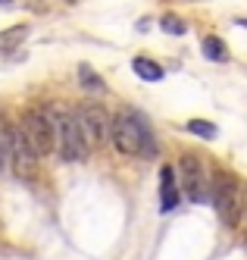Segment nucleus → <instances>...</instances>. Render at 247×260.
<instances>
[{"label": "nucleus", "mask_w": 247, "mask_h": 260, "mask_svg": "<svg viewBox=\"0 0 247 260\" xmlns=\"http://www.w3.org/2000/svg\"><path fill=\"white\" fill-rule=\"evenodd\" d=\"M50 116H53V138H56L60 160L63 163H82V160H88L91 144H88L82 125H79V116H75L72 110H63V107L50 110Z\"/></svg>", "instance_id": "f257e3e1"}, {"label": "nucleus", "mask_w": 247, "mask_h": 260, "mask_svg": "<svg viewBox=\"0 0 247 260\" xmlns=\"http://www.w3.org/2000/svg\"><path fill=\"white\" fill-rule=\"evenodd\" d=\"M210 201L216 207V216L222 219V226L235 229L241 222L244 204H241V182H238V176H232L229 170H216V176L210 182Z\"/></svg>", "instance_id": "f03ea898"}, {"label": "nucleus", "mask_w": 247, "mask_h": 260, "mask_svg": "<svg viewBox=\"0 0 247 260\" xmlns=\"http://www.w3.org/2000/svg\"><path fill=\"white\" fill-rule=\"evenodd\" d=\"M0 135H4V147H7V157L13 163V170L19 179H34L38 176V157L34 154V147L28 144L25 132H22V125H16L13 119H0Z\"/></svg>", "instance_id": "7ed1b4c3"}, {"label": "nucleus", "mask_w": 247, "mask_h": 260, "mask_svg": "<svg viewBox=\"0 0 247 260\" xmlns=\"http://www.w3.org/2000/svg\"><path fill=\"white\" fill-rule=\"evenodd\" d=\"M141 125L144 116L138 110H116V116L110 119V141L119 154L141 157Z\"/></svg>", "instance_id": "20e7f679"}, {"label": "nucleus", "mask_w": 247, "mask_h": 260, "mask_svg": "<svg viewBox=\"0 0 247 260\" xmlns=\"http://www.w3.org/2000/svg\"><path fill=\"white\" fill-rule=\"evenodd\" d=\"M22 132L28 138V144L34 147L38 157H47L53 147H56V138H53V116H50V107H28L22 119Z\"/></svg>", "instance_id": "39448f33"}, {"label": "nucleus", "mask_w": 247, "mask_h": 260, "mask_svg": "<svg viewBox=\"0 0 247 260\" xmlns=\"http://www.w3.org/2000/svg\"><path fill=\"white\" fill-rule=\"evenodd\" d=\"M79 125H82V132H85L91 147H97L110 138V116L100 104H91V101L82 104L79 107Z\"/></svg>", "instance_id": "423d86ee"}, {"label": "nucleus", "mask_w": 247, "mask_h": 260, "mask_svg": "<svg viewBox=\"0 0 247 260\" xmlns=\"http://www.w3.org/2000/svg\"><path fill=\"white\" fill-rule=\"evenodd\" d=\"M179 170H182V182H185V194L188 198H191L194 204L210 201V182L203 179V166H200V160L194 154H182Z\"/></svg>", "instance_id": "0eeeda50"}, {"label": "nucleus", "mask_w": 247, "mask_h": 260, "mask_svg": "<svg viewBox=\"0 0 247 260\" xmlns=\"http://www.w3.org/2000/svg\"><path fill=\"white\" fill-rule=\"evenodd\" d=\"M175 204H179L175 170H172V166H163V170H160V210L169 213V210H175Z\"/></svg>", "instance_id": "6e6552de"}, {"label": "nucleus", "mask_w": 247, "mask_h": 260, "mask_svg": "<svg viewBox=\"0 0 247 260\" xmlns=\"http://www.w3.org/2000/svg\"><path fill=\"white\" fill-rule=\"evenodd\" d=\"M131 72H135L141 82H163V76H166V69L160 63H154V60H147V57L131 60Z\"/></svg>", "instance_id": "1a4fd4ad"}, {"label": "nucleus", "mask_w": 247, "mask_h": 260, "mask_svg": "<svg viewBox=\"0 0 247 260\" xmlns=\"http://www.w3.org/2000/svg\"><path fill=\"white\" fill-rule=\"evenodd\" d=\"M200 50H203V57L210 60V63H229L232 60V53H229V47H225V41L216 38V35H206V38L200 41Z\"/></svg>", "instance_id": "9d476101"}, {"label": "nucleus", "mask_w": 247, "mask_h": 260, "mask_svg": "<svg viewBox=\"0 0 247 260\" xmlns=\"http://www.w3.org/2000/svg\"><path fill=\"white\" fill-rule=\"evenodd\" d=\"M79 82H82V88H85V91H91V94H107V82L97 76V72H91V66H88V63H82V66H79Z\"/></svg>", "instance_id": "9b49d317"}, {"label": "nucleus", "mask_w": 247, "mask_h": 260, "mask_svg": "<svg viewBox=\"0 0 247 260\" xmlns=\"http://www.w3.org/2000/svg\"><path fill=\"white\" fill-rule=\"evenodd\" d=\"M25 35H28V25H25V22H22V25H13V28H7V31H0V53L19 47V41H22Z\"/></svg>", "instance_id": "f8f14e48"}, {"label": "nucleus", "mask_w": 247, "mask_h": 260, "mask_svg": "<svg viewBox=\"0 0 247 260\" xmlns=\"http://www.w3.org/2000/svg\"><path fill=\"white\" fill-rule=\"evenodd\" d=\"M185 128H188V132H191V135L203 138V141H213V138L219 135V128H216L213 122H206V119H191V122H188Z\"/></svg>", "instance_id": "ddd939ff"}, {"label": "nucleus", "mask_w": 247, "mask_h": 260, "mask_svg": "<svg viewBox=\"0 0 247 260\" xmlns=\"http://www.w3.org/2000/svg\"><path fill=\"white\" fill-rule=\"evenodd\" d=\"M160 28H163L166 35H185V31H188V25L179 19L175 13H166V16H160Z\"/></svg>", "instance_id": "4468645a"}, {"label": "nucleus", "mask_w": 247, "mask_h": 260, "mask_svg": "<svg viewBox=\"0 0 247 260\" xmlns=\"http://www.w3.org/2000/svg\"><path fill=\"white\" fill-rule=\"evenodd\" d=\"M4 166H7V147H4V135H0V173H4Z\"/></svg>", "instance_id": "2eb2a0df"}, {"label": "nucleus", "mask_w": 247, "mask_h": 260, "mask_svg": "<svg viewBox=\"0 0 247 260\" xmlns=\"http://www.w3.org/2000/svg\"><path fill=\"white\" fill-rule=\"evenodd\" d=\"M235 22H238V25H244V28H247V19H235Z\"/></svg>", "instance_id": "dca6fc26"}, {"label": "nucleus", "mask_w": 247, "mask_h": 260, "mask_svg": "<svg viewBox=\"0 0 247 260\" xmlns=\"http://www.w3.org/2000/svg\"><path fill=\"white\" fill-rule=\"evenodd\" d=\"M0 4H10V0H0Z\"/></svg>", "instance_id": "f3484780"}, {"label": "nucleus", "mask_w": 247, "mask_h": 260, "mask_svg": "<svg viewBox=\"0 0 247 260\" xmlns=\"http://www.w3.org/2000/svg\"><path fill=\"white\" fill-rule=\"evenodd\" d=\"M66 4H72V0H66Z\"/></svg>", "instance_id": "a211bd4d"}]
</instances>
